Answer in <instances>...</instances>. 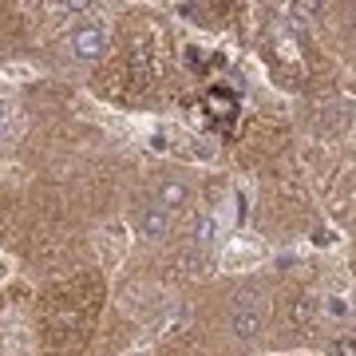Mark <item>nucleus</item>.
<instances>
[{
    "label": "nucleus",
    "instance_id": "nucleus-8",
    "mask_svg": "<svg viewBox=\"0 0 356 356\" xmlns=\"http://www.w3.org/2000/svg\"><path fill=\"white\" fill-rule=\"evenodd\" d=\"M329 313H332V317H348V305H344V301H337V297H332V301H329Z\"/></svg>",
    "mask_w": 356,
    "mask_h": 356
},
{
    "label": "nucleus",
    "instance_id": "nucleus-4",
    "mask_svg": "<svg viewBox=\"0 0 356 356\" xmlns=\"http://www.w3.org/2000/svg\"><path fill=\"white\" fill-rule=\"evenodd\" d=\"M139 226H143V234H147V238H163L166 229H170V214H166L163 206H147Z\"/></svg>",
    "mask_w": 356,
    "mask_h": 356
},
{
    "label": "nucleus",
    "instance_id": "nucleus-2",
    "mask_svg": "<svg viewBox=\"0 0 356 356\" xmlns=\"http://www.w3.org/2000/svg\"><path fill=\"white\" fill-rule=\"evenodd\" d=\"M67 44H72V56H76V60H99L103 48H107V36H103L99 24H83V28L72 32Z\"/></svg>",
    "mask_w": 356,
    "mask_h": 356
},
{
    "label": "nucleus",
    "instance_id": "nucleus-1",
    "mask_svg": "<svg viewBox=\"0 0 356 356\" xmlns=\"http://www.w3.org/2000/svg\"><path fill=\"white\" fill-rule=\"evenodd\" d=\"M261 325H266V313L257 305V297L254 293H242V297L234 301V309H229V332H234L238 341H254L257 332H261Z\"/></svg>",
    "mask_w": 356,
    "mask_h": 356
},
{
    "label": "nucleus",
    "instance_id": "nucleus-6",
    "mask_svg": "<svg viewBox=\"0 0 356 356\" xmlns=\"http://www.w3.org/2000/svg\"><path fill=\"white\" fill-rule=\"evenodd\" d=\"M194 238H198V245H210L218 238V222L210 214L206 218H198V226H194Z\"/></svg>",
    "mask_w": 356,
    "mask_h": 356
},
{
    "label": "nucleus",
    "instance_id": "nucleus-9",
    "mask_svg": "<svg viewBox=\"0 0 356 356\" xmlns=\"http://www.w3.org/2000/svg\"><path fill=\"white\" fill-rule=\"evenodd\" d=\"M337 356H353V341H344V344H337Z\"/></svg>",
    "mask_w": 356,
    "mask_h": 356
},
{
    "label": "nucleus",
    "instance_id": "nucleus-5",
    "mask_svg": "<svg viewBox=\"0 0 356 356\" xmlns=\"http://www.w3.org/2000/svg\"><path fill=\"white\" fill-rule=\"evenodd\" d=\"M131 72H135V79H139V83H147V79H151V72H154V60H151V44H135V48H131Z\"/></svg>",
    "mask_w": 356,
    "mask_h": 356
},
{
    "label": "nucleus",
    "instance_id": "nucleus-7",
    "mask_svg": "<svg viewBox=\"0 0 356 356\" xmlns=\"http://www.w3.org/2000/svg\"><path fill=\"white\" fill-rule=\"evenodd\" d=\"M309 313H313V309H309V301H297V305H293V321H297V325H305Z\"/></svg>",
    "mask_w": 356,
    "mask_h": 356
},
{
    "label": "nucleus",
    "instance_id": "nucleus-10",
    "mask_svg": "<svg viewBox=\"0 0 356 356\" xmlns=\"http://www.w3.org/2000/svg\"><path fill=\"white\" fill-rule=\"evenodd\" d=\"M4 123H8V107H4V99H0V131H4Z\"/></svg>",
    "mask_w": 356,
    "mask_h": 356
},
{
    "label": "nucleus",
    "instance_id": "nucleus-3",
    "mask_svg": "<svg viewBox=\"0 0 356 356\" xmlns=\"http://www.w3.org/2000/svg\"><path fill=\"white\" fill-rule=\"evenodd\" d=\"M186 198H191V186H186V182H178V178H166L163 186H159L154 206H163L166 214H170V210H178V206H186Z\"/></svg>",
    "mask_w": 356,
    "mask_h": 356
}]
</instances>
